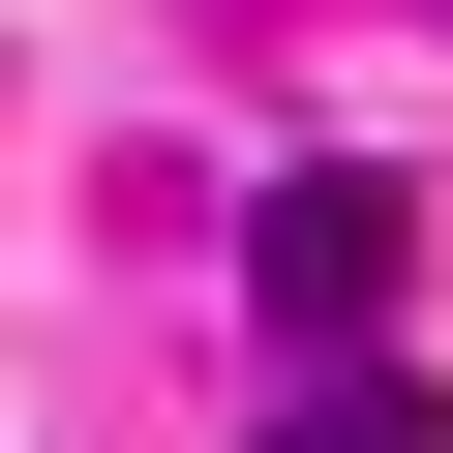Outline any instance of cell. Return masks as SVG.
<instances>
[{
    "mask_svg": "<svg viewBox=\"0 0 453 453\" xmlns=\"http://www.w3.org/2000/svg\"><path fill=\"white\" fill-rule=\"evenodd\" d=\"M273 453H453V393H423V363H303V393H273Z\"/></svg>",
    "mask_w": 453,
    "mask_h": 453,
    "instance_id": "7a4b0ae2",
    "label": "cell"
},
{
    "mask_svg": "<svg viewBox=\"0 0 453 453\" xmlns=\"http://www.w3.org/2000/svg\"><path fill=\"white\" fill-rule=\"evenodd\" d=\"M242 273H273V333H303V363H363V303H393V273H423V211H393V181H363V151H303V181H273V211H242Z\"/></svg>",
    "mask_w": 453,
    "mask_h": 453,
    "instance_id": "6da1fadb",
    "label": "cell"
}]
</instances>
